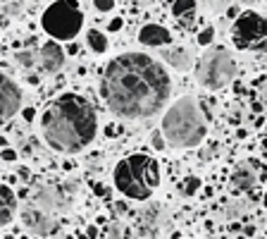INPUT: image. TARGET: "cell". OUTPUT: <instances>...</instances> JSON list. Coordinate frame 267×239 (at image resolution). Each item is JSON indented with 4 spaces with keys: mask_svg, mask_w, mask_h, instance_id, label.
I'll list each match as a JSON object with an SVG mask.
<instances>
[{
    "mask_svg": "<svg viewBox=\"0 0 267 239\" xmlns=\"http://www.w3.org/2000/svg\"><path fill=\"white\" fill-rule=\"evenodd\" d=\"M41 65L46 72H60L64 67V51L58 41H48L41 46Z\"/></svg>",
    "mask_w": 267,
    "mask_h": 239,
    "instance_id": "8fae6325",
    "label": "cell"
},
{
    "mask_svg": "<svg viewBox=\"0 0 267 239\" xmlns=\"http://www.w3.org/2000/svg\"><path fill=\"white\" fill-rule=\"evenodd\" d=\"M232 36L236 48H263V43L267 41V17L253 10L241 12L234 22Z\"/></svg>",
    "mask_w": 267,
    "mask_h": 239,
    "instance_id": "52a82bcc",
    "label": "cell"
},
{
    "mask_svg": "<svg viewBox=\"0 0 267 239\" xmlns=\"http://www.w3.org/2000/svg\"><path fill=\"white\" fill-rule=\"evenodd\" d=\"M93 5H95L98 12H110V10H115V0H93Z\"/></svg>",
    "mask_w": 267,
    "mask_h": 239,
    "instance_id": "44dd1931",
    "label": "cell"
},
{
    "mask_svg": "<svg viewBox=\"0 0 267 239\" xmlns=\"http://www.w3.org/2000/svg\"><path fill=\"white\" fill-rule=\"evenodd\" d=\"M17 208H19L17 194H15L7 184L0 182V227H2V225H10V222L15 220Z\"/></svg>",
    "mask_w": 267,
    "mask_h": 239,
    "instance_id": "7c38bea8",
    "label": "cell"
},
{
    "mask_svg": "<svg viewBox=\"0 0 267 239\" xmlns=\"http://www.w3.org/2000/svg\"><path fill=\"white\" fill-rule=\"evenodd\" d=\"M212 41H215V29H212V27H205V29L198 34V43H201V46H210Z\"/></svg>",
    "mask_w": 267,
    "mask_h": 239,
    "instance_id": "ffe728a7",
    "label": "cell"
},
{
    "mask_svg": "<svg viewBox=\"0 0 267 239\" xmlns=\"http://www.w3.org/2000/svg\"><path fill=\"white\" fill-rule=\"evenodd\" d=\"M15 62L22 65V67H33V65H36V53H31V51H19V53H15Z\"/></svg>",
    "mask_w": 267,
    "mask_h": 239,
    "instance_id": "d6986e66",
    "label": "cell"
},
{
    "mask_svg": "<svg viewBox=\"0 0 267 239\" xmlns=\"http://www.w3.org/2000/svg\"><path fill=\"white\" fill-rule=\"evenodd\" d=\"M150 144H153L157 151H165V146H167V141H165L162 132H160V134H153V137H150Z\"/></svg>",
    "mask_w": 267,
    "mask_h": 239,
    "instance_id": "7402d4cb",
    "label": "cell"
},
{
    "mask_svg": "<svg viewBox=\"0 0 267 239\" xmlns=\"http://www.w3.org/2000/svg\"><path fill=\"white\" fill-rule=\"evenodd\" d=\"M41 24L55 41H72L84 27V12L77 0H58L43 12Z\"/></svg>",
    "mask_w": 267,
    "mask_h": 239,
    "instance_id": "5b68a950",
    "label": "cell"
},
{
    "mask_svg": "<svg viewBox=\"0 0 267 239\" xmlns=\"http://www.w3.org/2000/svg\"><path fill=\"white\" fill-rule=\"evenodd\" d=\"M115 187L134 201H146L160 184V165L150 155H129L115 165Z\"/></svg>",
    "mask_w": 267,
    "mask_h": 239,
    "instance_id": "277c9868",
    "label": "cell"
},
{
    "mask_svg": "<svg viewBox=\"0 0 267 239\" xmlns=\"http://www.w3.org/2000/svg\"><path fill=\"white\" fill-rule=\"evenodd\" d=\"M122 24H124V22H122V17H115V19L108 24V29H110V31H119V29H122Z\"/></svg>",
    "mask_w": 267,
    "mask_h": 239,
    "instance_id": "cb8c5ba5",
    "label": "cell"
},
{
    "mask_svg": "<svg viewBox=\"0 0 267 239\" xmlns=\"http://www.w3.org/2000/svg\"><path fill=\"white\" fill-rule=\"evenodd\" d=\"M265 151H267V141H265Z\"/></svg>",
    "mask_w": 267,
    "mask_h": 239,
    "instance_id": "1f68e13d",
    "label": "cell"
},
{
    "mask_svg": "<svg viewBox=\"0 0 267 239\" xmlns=\"http://www.w3.org/2000/svg\"><path fill=\"white\" fill-rule=\"evenodd\" d=\"M263 101H267V84L263 86Z\"/></svg>",
    "mask_w": 267,
    "mask_h": 239,
    "instance_id": "f546056e",
    "label": "cell"
},
{
    "mask_svg": "<svg viewBox=\"0 0 267 239\" xmlns=\"http://www.w3.org/2000/svg\"><path fill=\"white\" fill-rule=\"evenodd\" d=\"M122 237V227L119 225H110V239H119Z\"/></svg>",
    "mask_w": 267,
    "mask_h": 239,
    "instance_id": "484cf974",
    "label": "cell"
},
{
    "mask_svg": "<svg viewBox=\"0 0 267 239\" xmlns=\"http://www.w3.org/2000/svg\"><path fill=\"white\" fill-rule=\"evenodd\" d=\"M41 132L50 149L77 153L95 139L98 132L95 108L84 96L62 93L46 108L41 118Z\"/></svg>",
    "mask_w": 267,
    "mask_h": 239,
    "instance_id": "7a4b0ae2",
    "label": "cell"
},
{
    "mask_svg": "<svg viewBox=\"0 0 267 239\" xmlns=\"http://www.w3.org/2000/svg\"><path fill=\"white\" fill-rule=\"evenodd\" d=\"M160 55H162V60H165L172 69H179V72H186V69H188V65H191V55H188V51H186V48H181V46L165 48Z\"/></svg>",
    "mask_w": 267,
    "mask_h": 239,
    "instance_id": "9a60e30c",
    "label": "cell"
},
{
    "mask_svg": "<svg viewBox=\"0 0 267 239\" xmlns=\"http://www.w3.org/2000/svg\"><path fill=\"white\" fill-rule=\"evenodd\" d=\"M196 10V0H174L172 2V15L174 17H181V15H186V12H193Z\"/></svg>",
    "mask_w": 267,
    "mask_h": 239,
    "instance_id": "e0dca14e",
    "label": "cell"
},
{
    "mask_svg": "<svg viewBox=\"0 0 267 239\" xmlns=\"http://www.w3.org/2000/svg\"><path fill=\"white\" fill-rule=\"evenodd\" d=\"M89 46L93 53H105L108 51V38H105V34L103 31H89Z\"/></svg>",
    "mask_w": 267,
    "mask_h": 239,
    "instance_id": "2e32d148",
    "label": "cell"
},
{
    "mask_svg": "<svg viewBox=\"0 0 267 239\" xmlns=\"http://www.w3.org/2000/svg\"><path fill=\"white\" fill-rule=\"evenodd\" d=\"M263 204H265V208H267V194H265V199H263Z\"/></svg>",
    "mask_w": 267,
    "mask_h": 239,
    "instance_id": "4dcf8cb0",
    "label": "cell"
},
{
    "mask_svg": "<svg viewBox=\"0 0 267 239\" xmlns=\"http://www.w3.org/2000/svg\"><path fill=\"white\" fill-rule=\"evenodd\" d=\"M160 132H162L167 146H174V149L198 146L208 134L205 118H203V110L198 105V98L181 96L179 101H174L167 108V113L162 115Z\"/></svg>",
    "mask_w": 267,
    "mask_h": 239,
    "instance_id": "3957f363",
    "label": "cell"
},
{
    "mask_svg": "<svg viewBox=\"0 0 267 239\" xmlns=\"http://www.w3.org/2000/svg\"><path fill=\"white\" fill-rule=\"evenodd\" d=\"M36 206L46 213H69L72 210V196L62 187H43L36 194Z\"/></svg>",
    "mask_w": 267,
    "mask_h": 239,
    "instance_id": "30bf717a",
    "label": "cell"
},
{
    "mask_svg": "<svg viewBox=\"0 0 267 239\" xmlns=\"http://www.w3.org/2000/svg\"><path fill=\"white\" fill-rule=\"evenodd\" d=\"M236 77V62L224 48H210L196 65V79L201 86L217 91Z\"/></svg>",
    "mask_w": 267,
    "mask_h": 239,
    "instance_id": "8992f818",
    "label": "cell"
},
{
    "mask_svg": "<svg viewBox=\"0 0 267 239\" xmlns=\"http://www.w3.org/2000/svg\"><path fill=\"white\" fill-rule=\"evenodd\" d=\"M198 189H201V179L198 177H186L181 182V194L184 196H193V194H198Z\"/></svg>",
    "mask_w": 267,
    "mask_h": 239,
    "instance_id": "ac0fdd59",
    "label": "cell"
},
{
    "mask_svg": "<svg viewBox=\"0 0 267 239\" xmlns=\"http://www.w3.org/2000/svg\"><path fill=\"white\" fill-rule=\"evenodd\" d=\"M232 184H234L236 189H243V191L255 189V184H258L255 168H251V163H241L236 170L232 172Z\"/></svg>",
    "mask_w": 267,
    "mask_h": 239,
    "instance_id": "5bb4252c",
    "label": "cell"
},
{
    "mask_svg": "<svg viewBox=\"0 0 267 239\" xmlns=\"http://www.w3.org/2000/svg\"><path fill=\"white\" fill-rule=\"evenodd\" d=\"M117 134H119V129L115 124H110V127H108V137H117Z\"/></svg>",
    "mask_w": 267,
    "mask_h": 239,
    "instance_id": "83f0119b",
    "label": "cell"
},
{
    "mask_svg": "<svg viewBox=\"0 0 267 239\" xmlns=\"http://www.w3.org/2000/svg\"><path fill=\"white\" fill-rule=\"evenodd\" d=\"M103 98L124 120H146L160 113L172 93L167 69L143 53H124L103 72Z\"/></svg>",
    "mask_w": 267,
    "mask_h": 239,
    "instance_id": "6da1fadb",
    "label": "cell"
},
{
    "mask_svg": "<svg viewBox=\"0 0 267 239\" xmlns=\"http://www.w3.org/2000/svg\"><path fill=\"white\" fill-rule=\"evenodd\" d=\"M19 220H22V225L29 232L38 235V237H48V235H55L58 232L55 218L50 213H46L43 208H38V206H24V208L19 210Z\"/></svg>",
    "mask_w": 267,
    "mask_h": 239,
    "instance_id": "ba28073f",
    "label": "cell"
},
{
    "mask_svg": "<svg viewBox=\"0 0 267 239\" xmlns=\"http://www.w3.org/2000/svg\"><path fill=\"white\" fill-rule=\"evenodd\" d=\"M139 41L143 46H170L172 43V34L162 24H146L139 31Z\"/></svg>",
    "mask_w": 267,
    "mask_h": 239,
    "instance_id": "4fadbf2b",
    "label": "cell"
},
{
    "mask_svg": "<svg viewBox=\"0 0 267 239\" xmlns=\"http://www.w3.org/2000/svg\"><path fill=\"white\" fill-rule=\"evenodd\" d=\"M0 158H2V160H7V163H12V160H17V153H15L12 149H5L2 153H0Z\"/></svg>",
    "mask_w": 267,
    "mask_h": 239,
    "instance_id": "603a6c76",
    "label": "cell"
},
{
    "mask_svg": "<svg viewBox=\"0 0 267 239\" xmlns=\"http://www.w3.org/2000/svg\"><path fill=\"white\" fill-rule=\"evenodd\" d=\"M22 118L27 120V122H33V118H36V110H33V108H24V110H22Z\"/></svg>",
    "mask_w": 267,
    "mask_h": 239,
    "instance_id": "d4e9b609",
    "label": "cell"
},
{
    "mask_svg": "<svg viewBox=\"0 0 267 239\" xmlns=\"http://www.w3.org/2000/svg\"><path fill=\"white\" fill-rule=\"evenodd\" d=\"M243 232H246V235H248V237H253V235H255V227H253V225H248V227H246V230H243Z\"/></svg>",
    "mask_w": 267,
    "mask_h": 239,
    "instance_id": "f1b7e54d",
    "label": "cell"
},
{
    "mask_svg": "<svg viewBox=\"0 0 267 239\" xmlns=\"http://www.w3.org/2000/svg\"><path fill=\"white\" fill-rule=\"evenodd\" d=\"M19 105H22V91L19 86L0 72V124L7 122L10 118H15L19 113Z\"/></svg>",
    "mask_w": 267,
    "mask_h": 239,
    "instance_id": "9c48e42d",
    "label": "cell"
},
{
    "mask_svg": "<svg viewBox=\"0 0 267 239\" xmlns=\"http://www.w3.org/2000/svg\"><path fill=\"white\" fill-rule=\"evenodd\" d=\"M93 191H95L98 196H108V189H105V184H95V187H93Z\"/></svg>",
    "mask_w": 267,
    "mask_h": 239,
    "instance_id": "4316f807",
    "label": "cell"
}]
</instances>
